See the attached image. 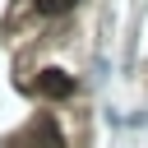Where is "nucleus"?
Listing matches in <instances>:
<instances>
[{"label":"nucleus","mask_w":148,"mask_h":148,"mask_svg":"<svg viewBox=\"0 0 148 148\" xmlns=\"http://www.w3.org/2000/svg\"><path fill=\"white\" fill-rule=\"evenodd\" d=\"M32 139H37V148H60V143H65V139H60V130H56V125H51L46 116H42V120L32 125Z\"/></svg>","instance_id":"obj_2"},{"label":"nucleus","mask_w":148,"mask_h":148,"mask_svg":"<svg viewBox=\"0 0 148 148\" xmlns=\"http://www.w3.org/2000/svg\"><path fill=\"white\" fill-rule=\"evenodd\" d=\"M79 0H37V9L42 14H65V9H74Z\"/></svg>","instance_id":"obj_3"},{"label":"nucleus","mask_w":148,"mask_h":148,"mask_svg":"<svg viewBox=\"0 0 148 148\" xmlns=\"http://www.w3.org/2000/svg\"><path fill=\"white\" fill-rule=\"evenodd\" d=\"M37 88H42L46 97H69V92H74V79H69L65 69H42V74H37Z\"/></svg>","instance_id":"obj_1"}]
</instances>
